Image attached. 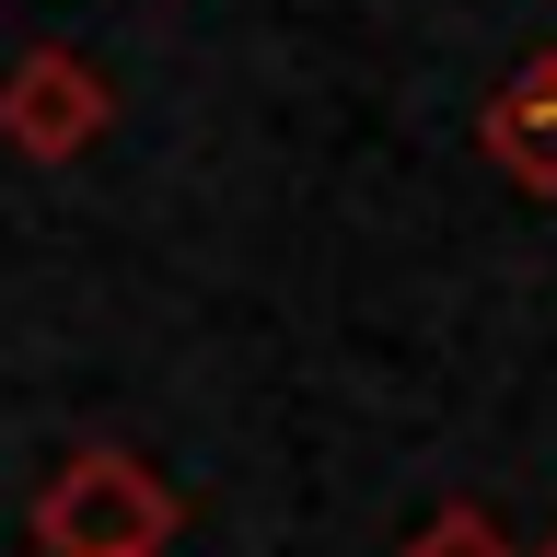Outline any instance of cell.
<instances>
[{"mask_svg":"<svg viewBox=\"0 0 557 557\" xmlns=\"http://www.w3.org/2000/svg\"><path fill=\"white\" fill-rule=\"evenodd\" d=\"M186 499L163 465H139L128 442H82L35 487V557H163Z\"/></svg>","mask_w":557,"mask_h":557,"instance_id":"6da1fadb","label":"cell"},{"mask_svg":"<svg viewBox=\"0 0 557 557\" xmlns=\"http://www.w3.org/2000/svg\"><path fill=\"white\" fill-rule=\"evenodd\" d=\"M104 128H116V82H104L82 47H24V59L0 70V151H24V163H82Z\"/></svg>","mask_w":557,"mask_h":557,"instance_id":"7a4b0ae2","label":"cell"},{"mask_svg":"<svg viewBox=\"0 0 557 557\" xmlns=\"http://www.w3.org/2000/svg\"><path fill=\"white\" fill-rule=\"evenodd\" d=\"M476 151L511 174L522 198H557V47H546V59H522V82H499V94H487Z\"/></svg>","mask_w":557,"mask_h":557,"instance_id":"3957f363","label":"cell"},{"mask_svg":"<svg viewBox=\"0 0 557 557\" xmlns=\"http://www.w3.org/2000/svg\"><path fill=\"white\" fill-rule=\"evenodd\" d=\"M407 557H522V546H511V522L487 511V499H442V511L407 534Z\"/></svg>","mask_w":557,"mask_h":557,"instance_id":"277c9868","label":"cell"},{"mask_svg":"<svg viewBox=\"0 0 557 557\" xmlns=\"http://www.w3.org/2000/svg\"><path fill=\"white\" fill-rule=\"evenodd\" d=\"M522 557H557V522H546V546H522Z\"/></svg>","mask_w":557,"mask_h":557,"instance_id":"5b68a950","label":"cell"}]
</instances>
